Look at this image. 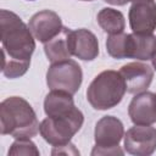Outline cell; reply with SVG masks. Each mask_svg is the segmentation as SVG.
Here are the masks:
<instances>
[{"mask_svg": "<svg viewBox=\"0 0 156 156\" xmlns=\"http://www.w3.org/2000/svg\"><path fill=\"white\" fill-rule=\"evenodd\" d=\"M33 107L20 96H10L0 104V133L15 139L33 138L39 132Z\"/></svg>", "mask_w": 156, "mask_h": 156, "instance_id": "6da1fadb", "label": "cell"}, {"mask_svg": "<svg viewBox=\"0 0 156 156\" xmlns=\"http://www.w3.org/2000/svg\"><path fill=\"white\" fill-rule=\"evenodd\" d=\"M0 29L2 44L1 52L10 58L30 61L35 49V41L29 27L15 12L1 10Z\"/></svg>", "mask_w": 156, "mask_h": 156, "instance_id": "7a4b0ae2", "label": "cell"}, {"mask_svg": "<svg viewBox=\"0 0 156 156\" xmlns=\"http://www.w3.org/2000/svg\"><path fill=\"white\" fill-rule=\"evenodd\" d=\"M126 91L119 71L106 69L93 79L87 90V99L95 110H108L122 101Z\"/></svg>", "mask_w": 156, "mask_h": 156, "instance_id": "3957f363", "label": "cell"}, {"mask_svg": "<svg viewBox=\"0 0 156 156\" xmlns=\"http://www.w3.org/2000/svg\"><path fill=\"white\" fill-rule=\"evenodd\" d=\"M84 116L79 108L60 117H46L40 122L39 133L43 139L52 146H61L71 143V139L80 129Z\"/></svg>", "mask_w": 156, "mask_h": 156, "instance_id": "277c9868", "label": "cell"}, {"mask_svg": "<svg viewBox=\"0 0 156 156\" xmlns=\"http://www.w3.org/2000/svg\"><path fill=\"white\" fill-rule=\"evenodd\" d=\"M95 146L91 151L96 155H123L119 149V143L124 136L123 123L113 116H104L95 126Z\"/></svg>", "mask_w": 156, "mask_h": 156, "instance_id": "5b68a950", "label": "cell"}, {"mask_svg": "<svg viewBox=\"0 0 156 156\" xmlns=\"http://www.w3.org/2000/svg\"><path fill=\"white\" fill-rule=\"evenodd\" d=\"M83 79L80 66L73 60L51 63L46 72V84L50 90H60L74 95Z\"/></svg>", "mask_w": 156, "mask_h": 156, "instance_id": "8992f818", "label": "cell"}, {"mask_svg": "<svg viewBox=\"0 0 156 156\" xmlns=\"http://www.w3.org/2000/svg\"><path fill=\"white\" fill-rule=\"evenodd\" d=\"M124 149L134 156L152 155L156 150V128L135 124L124 134Z\"/></svg>", "mask_w": 156, "mask_h": 156, "instance_id": "52a82bcc", "label": "cell"}, {"mask_svg": "<svg viewBox=\"0 0 156 156\" xmlns=\"http://www.w3.org/2000/svg\"><path fill=\"white\" fill-rule=\"evenodd\" d=\"M129 26L133 33L152 34L156 29V2L154 0L133 2L129 9Z\"/></svg>", "mask_w": 156, "mask_h": 156, "instance_id": "ba28073f", "label": "cell"}, {"mask_svg": "<svg viewBox=\"0 0 156 156\" xmlns=\"http://www.w3.org/2000/svg\"><path fill=\"white\" fill-rule=\"evenodd\" d=\"M126 83V90L129 94H139L145 91L154 78V68L143 62H129L119 69Z\"/></svg>", "mask_w": 156, "mask_h": 156, "instance_id": "9c48e42d", "label": "cell"}, {"mask_svg": "<svg viewBox=\"0 0 156 156\" xmlns=\"http://www.w3.org/2000/svg\"><path fill=\"white\" fill-rule=\"evenodd\" d=\"M32 34L40 43H48L63 28L60 16L51 10H43L32 16L28 24Z\"/></svg>", "mask_w": 156, "mask_h": 156, "instance_id": "30bf717a", "label": "cell"}, {"mask_svg": "<svg viewBox=\"0 0 156 156\" xmlns=\"http://www.w3.org/2000/svg\"><path fill=\"white\" fill-rule=\"evenodd\" d=\"M128 115L136 126L156 123V94L146 90L135 94L128 106Z\"/></svg>", "mask_w": 156, "mask_h": 156, "instance_id": "8fae6325", "label": "cell"}, {"mask_svg": "<svg viewBox=\"0 0 156 156\" xmlns=\"http://www.w3.org/2000/svg\"><path fill=\"white\" fill-rule=\"evenodd\" d=\"M71 51L72 55L83 60L93 61L99 55V43L94 33L85 28L71 30Z\"/></svg>", "mask_w": 156, "mask_h": 156, "instance_id": "7c38bea8", "label": "cell"}, {"mask_svg": "<svg viewBox=\"0 0 156 156\" xmlns=\"http://www.w3.org/2000/svg\"><path fill=\"white\" fill-rule=\"evenodd\" d=\"M156 55V37L154 34H128L127 58L139 61L152 60Z\"/></svg>", "mask_w": 156, "mask_h": 156, "instance_id": "4fadbf2b", "label": "cell"}, {"mask_svg": "<svg viewBox=\"0 0 156 156\" xmlns=\"http://www.w3.org/2000/svg\"><path fill=\"white\" fill-rule=\"evenodd\" d=\"M71 30L69 28L63 27L62 30L51 40L44 44V51L48 57V60L51 63L61 62L69 60L72 56L71 51Z\"/></svg>", "mask_w": 156, "mask_h": 156, "instance_id": "5bb4252c", "label": "cell"}, {"mask_svg": "<svg viewBox=\"0 0 156 156\" xmlns=\"http://www.w3.org/2000/svg\"><path fill=\"white\" fill-rule=\"evenodd\" d=\"M73 95L60 91L51 90L44 100V111L48 117H60L71 113L76 107L73 101Z\"/></svg>", "mask_w": 156, "mask_h": 156, "instance_id": "9a60e30c", "label": "cell"}, {"mask_svg": "<svg viewBox=\"0 0 156 156\" xmlns=\"http://www.w3.org/2000/svg\"><path fill=\"white\" fill-rule=\"evenodd\" d=\"M98 23L102 28L104 32L107 34H119L123 33L126 27L124 16L121 11L111 9V7H104L98 13Z\"/></svg>", "mask_w": 156, "mask_h": 156, "instance_id": "2e32d148", "label": "cell"}, {"mask_svg": "<svg viewBox=\"0 0 156 156\" xmlns=\"http://www.w3.org/2000/svg\"><path fill=\"white\" fill-rule=\"evenodd\" d=\"M106 50L108 55L113 58L122 60L127 58V50H128V34L119 33V34H111L106 40Z\"/></svg>", "mask_w": 156, "mask_h": 156, "instance_id": "e0dca14e", "label": "cell"}, {"mask_svg": "<svg viewBox=\"0 0 156 156\" xmlns=\"http://www.w3.org/2000/svg\"><path fill=\"white\" fill-rule=\"evenodd\" d=\"M2 55V67H1V72L5 77L7 78H18L21 76H23L30 65V61H20V60H15V58H10L7 57L4 52H1Z\"/></svg>", "mask_w": 156, "mask_h": 156, "instance_id": "ac0fdd59", "label": "cell"}, {"mask_svg": "<svg viewBox=\"0 0 156 156\" xmlns=\"http://www.w3.org/2000/svg\"><path fill=\"white\" fill-rule=\"evenodd\" d=\"M9 156H15V155H33V156H39V150L37 149L35 144L30 140V138H22V139H16L10 150H9Z\"/></svg>", "mask_w": 156, "mask_h": 156, "instance_id": "d6986e66", "label": "cell"}, {"mask_svg": "<svg viewBox=\"0 0 156 156\" xmlns=\"http://www.w3.org/2000/svg\"><path fill=\"white\" fill-rule=\"evenodd\" d=\"M51 154L52 155H79V151L74 147L72 143H68L61 146H54Z\"/></svg>", "mask_w": 156, "mask_h": 156, "instance_id": "ffe728a7", "label": "cell"}, {"mask_svg": "<svg viewBox=\"0 0 156 156\" xmlns=\"http://www.w3.org/2000/svg\"><path fill=\"white\" fill-rule=\"evenodd\" d=\"M105 2L107 4H111V5H116V6H122V5H126L127 2L132 1V0H104Z\"/></svg>", "mask_w": 156, "mask_h": 156, "instance_id": "44dd1931", "label": "cell"}, {"mask_svg": "<svg viewBox=\"0 0 156 156\" xmlns=\"http://www.w3.org/2000/svg\"><path fill=\"white\" fill-rule=\"evenodd\" d=\"M152 67H154V69L156 71V55H155L154 58H152Z\"/></svg>", "mask_w": 156, "mask_h": 156, "instance_id": "7402d4cb", "label": "cell"}, {"mask_svg": "<svg viewBox=\"0 0 156 156\" xmlns=\"http://www.w3.org/2000/svg\"><path fill=\"white\" fill-rule=\"evenodd\" d=\"M135 1H140V0H132V2H135Z\"/></svg>", "mask_w": 156, "mask_h": 156, "instance_id": "603a6c76", "label": "cell"}, {"mask_svg": "<svg viewBox=\"0 0 156 156\" xmlns=\"http://www.w3.org/2000/svg\"><path fill=\"white\" fill-rule=\"evenodd\" d=\"M82 1H91V0H82Z\"/></svg>", "mask_w": 156, "mask_h": 156, "instance_id": "cb8c5ba5", "label": "cell"}, {"mask_svg": "<svg viewBox=\"0 0 156 156\" xmlns=\"http://www.w3.org/2000/svg\"><path fill=\"white\" fill-rule=\"evenodd\" d=\"M29 1H33V0H29Z\"/></svg>", "mask_w": 156, "mask_h": 156, "instance_id": "d4e9b609", "label": "cell"}]
</instances>
